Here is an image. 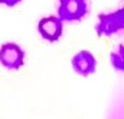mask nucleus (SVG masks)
<instances>
[{
	"label": "nucleus",
	"mask_w": 124,
	"mask_h": 119,
	"mask_svg": "<svg viewBox=\"0 0 124 119\" xmlns=\"http://www.w3.org/2000/svg\"><path fill=\"white\" fill-rule=\"evenodd\" d=\"M87 12V0H59L57 3V17L62 22H79Z\"/></svg>",
	"instance_id": "nucleus-1"
},
{
	"label": "nucleus",
	"mask_w": 124,
	"mask_h": 119,
	"mask_svg": "<svg viewBox=\"0 0 124 119\" xmlns=\"http://www.w3.org/2000/svg\"><path fill=\"white\" fill-rule=\"evenodd\" d=\"M95 30L97 36H111L120 30H124V19L121 11L117 9L111 14H101Z\"/></svg>",
	"instance_id": "nucleus-2"
},
{
	"label": "nucleus",
	"mask_w": 124,
	"mask_h": 119,
	"mask_svg": "<svg viewBox=\"0 0 124 119\" xmlns=\"http://www.w3.org/2000/svg\"><path fill=\"white\" fill-rule=\"evenodd\" d=\"M0 63L8 70H19L24 64V51L16 43H4L0 47Z\"/></svg>",
	"instance_id": "nucleus-3"
},
{
	"label": "nucleus",
	"mask_w": 124,
	"mask_h": 119,
	"mask_svg": "<svg viewBox=\"0 0 124 119\" xmlns=\"http://www.w3.org/2000/svg\"><path fill=\"white\" fill-rule=\"evenodd\" d=\"M38 31L47 42H57L63 34V22L56 16H47L39 20Z\"/></svg>",
	"instance_id": "nucleus-4"
},
{
	"label": "nucleus",
	"mask_w": 124,
	"mask_h": 119,
	"mask_svg": "<svg viewBox=\"0 0 124 119\" xmlns=\"http://www.w3.org/2000/svg\"><path fill=\"white\" fill-rule=\"evenodd\" d=\"M72 68L81 76H88L96 71V58L89 51H80L71 60Z\"/></svg>",
	"instance_id": "nucleus-5"
},
{
	"label": "nucleus",
	"mask_w": 124,
	"mask_h": 119,
	"mask_svg": "<svg viewBox=\"0 0 124 119\" xmlns=\"http://www.w3.org/2000/svg\"><path fill=\"white\" fill-rule=\"evenodd\" d=\"M111 63L116 71H124V46L119 44L115 51L111 52Z\"/></svg>",
	"instance_id": "nucleus-6"
},
{
	"label": "nucleus",
	"mask_w": 124,
	"mask_h": 119,
	"mask_svg": "<svg viewBox=\"0 0 124 119\" xmlns=\"http://www.w3.org/2000/svg\"><path fill=\"white\" fill-rule=\"evenodd\" d=\"M22 0H0V4H4L7 7H15L17 3H20Z\"/></svg>",
	"instance_id": "nucleus-7"
},
{
	"label": "nucleus",
	"mask_w": 124,
	"mask_h": 119,
	"mask_svg": "<svg viewBox=\"0 0 124 119\" xmlns=\"http://www.w3.org/2000/svg\"><path fill=\"white\" fill-rule=\"evenodd\" d=\"M120 11H121V15H123V19H124V7H123V8L120 9Z\"/></svg>",
	"instance_id": "nucleus-8"
}]
</instances>
